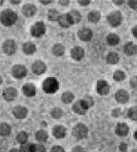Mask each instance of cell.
<instances>
[{"label": "cell", "mask_w": 137, "mask_h": 152, "mask_svg": "<svg viewBox=\"0 0 137 152\" xmlns=\"http://www.w3.org/2000/svg\"><path fill=\"white\" fill-rule=\"evenodd\" d=\"M125 77H126L125 73L121 70H117L114 72V74H113V78H114V80H116V81H122L125 79Z\"/></svg>", "instance_id": "cell-33"}, {"label": "cell", "mask_w": 137, "mask_h": 152, "mask_svg": "<svg viewBox=\"0 0 137 152\" xmlns=\"http://www.w3.org/2000/svg\"><path fill=\"white\" fill-rule=\"evenodd\" d=\"M10 152H20V150H18V149H15V148H13V149H11V150H10Z\"/></svg>", "instance_id": "cell-49"}, {"label": "cell", "mask_w": 137, "mask_h": 152, "mask_svg": "<svg viewBox=\"0 0 137 152\" xmlns=\"http://www.w3.org/2000/svg\"><path fill=\"white\" fill-rule=\"evenodd\" d=\"M129 117L131 119V120H137V107H131L129 110Z\"/></svg>", "instance_id": "cell-34"}, {"label": "cell", "mask_w": 137, "mask_h": 152, "mask_svg": "<svg viewBox=\"0 0 137 152\" xmlns=\"http://www.w3.org/2000/svg\"><path fill=\"white\" fill-rule=\"evenodd\" d=\"M93 36V32L92 30H89L88 28H81L78 31V37L83 41H89L92 40V38Z\"/></svg>", "instance_id": "cell-9"}, {"label": "cell", "mask_w": 137, "mask_h": 152, "mask_svg": "<svg viewBox=\"0 0 137 152\" xmlns=\"http://www.w3.org/2000/svg\"><path fill=\"white\" fill-rule=\"evenodd\" d=\"M130 86L133 88L137 89V76H134V77H132L130 79Z\"/></svg>", "instance_id": "cell-40"}, {"label": "cell", "mask_w": 137, "mask_h": 152, "mask_svg": "<svg viewBox=\"0 0 137 152\" xmlns=\"http://www.w3.org/2000/svg\"><path fill=\"white\" fill-rule=\"evenodd\" d=\"M118 61H119V56L116 53V52H110L107 56V62L108 64L114 65L117 64Z\"/></svg>", "instance_id": "cell-23"}, {"label": "cell", "mask_w": 137, "mask_h": 152, "mask_svg": "<svg viewBox=\"0 0 137 152\" xmlns=\"http://www.w3.org/2000/svg\"><path fill=\"white\" fill-rule=\"evenodd\" d=\"M132 152H137V148L136 149H133V150H132Z\"/></svg>", "instance_id": "cell-54"}, {"label": "cell", "mask_w": 137, "mask_h": 152, "mask_svg": "<svg viewBox=\"0 0 137 152\" xmlns=\"http://www.w3.org/2000/svg\"><path fill=\"white\" fill-rule=\"evenodd\" d=\"M53 134L55 138H57V139H62V138L66 136V128L61 126H55L53 130Z\"/></svg>", "instance_id": "cell-18"}, {"label": "cell", "mask_w": 137, "mask_h": 152, "mask_svg": "<svg viewBox=\"0 0 137 152\" xmlns=\"http://www.w3.org/2000/svg\"><path fill=\"white\" fill-rule=\"evenodd\" d=\"M60 16H61V14L56 11V10H51V11L49 12V18L51 21L59 20Z\"/></svg>", "instance_id": "cell-31"}, {"label": "cell", "mask_w": 137, "mask_h": 152, "mask_svg": "<svg viewBox=\"0 0 137 152\" xmlns=\"http://www.w3.org/2000/svg\"><path fill=\"white\" fill-rule=\"evenodd\" d=\"M73 136L76 139H84L88 136V127L83 125V124H78L77 126H75L73 131Z\"/></svg>", "instance_id": "cell-3"}, {"label": "cell", "mask_w": 137, "mask_h": 152, "mask_svg": "<svg viewBox=\"0 0 137 152\" xmlns=\"http://www.w3.org/2000/svg\"><path fill=\"white\" fill-rule=\"evenodd\" d=\"M32 144H23L20 146V152H32Z\"/></svg>", "instance_id": "cell-35"}, {"label": "cell", "mask_w": 137, "mask_h": 152, "mask_svg": "<svg viewBox=\"0 0 137 152\" xmlns=\"http://www.w3.org/2000/svg\"><path fill=\"white\" fill-rule=\"evenodd\" d=\"M46 65L42 61H36L32 65V71L35 74H42L46 71Z\"/></svg>", "instance_id": "cell-12"}, {"label": "cell", "mask_w": 137, "mask_h": 152, "mask_svg": "<svg viewBox=\"0 0 137 152\" xmlns=\"http://www.w3.org/2000/svg\"><path fill=\"white\" fill-rule=\"evenodd\" d=\"M68 17L70 22V25L76 24L81 20V14H80V12L77 11H72L70 13H68Z\"/></svg>", "instance_id": "cell-15"}, {"label": "cell", "mask_w": 137, "mask_h": 152, "mask_svg": "<svg viewBox=\"0 0 137 152\" xmlns=\"http://www.w3.org/2000/svg\"><path fill=\"white\" fill-rule=\"evenodd\" d=\"M0 20H1V23L4 26L9 27L13 25L16 22L17 15L12 10H5V11L2 12L1 15H0Z\"/></svg>", "instance_id": "cell-1"}, {"label": "cell", "mask_w": 137, "mask_h": 152, "mask_svg": "<svg viewBox=\"0 0 137 152\" xmlns=\"http://www.w3.org/2000/svg\"><path fill=\"white\" fill-rule=\"evenodd\" d=\"M59 3H60L61 5H68L70 2H69V1H59Z\"/></svg>", "instance_id": "cell-47"}, {"label": "cell", "mask_w": 137, "mask_h": 152, "mask_svg": "<svg viewBox=\"0 0 137 152\" xmlns=\"http://www.w3.org/2000/svg\"><path fill=\"white\" fill-rule=\"evenodd\" d=\"M32 152H46V149L42 145H32Z\"/></svg>", "instance_id": "cell-36"}, {"label": "cell", "mask_w": 137, "mask_h": 152, "mask_svg": "<svg viewBox=\"0 0 137 152\" xmlns=\"http://www.w3.org/2000/svg\"><path fill=\"white\" fill-rule=\"evenodd\" d=\"M2 4H3V1H0V6H1Z\"/></svg>", "instance_id": "cell-55"}, {"label": "cell", "mask_w": 137, "mask_h": 152, "mask_svg": "<svg viewBox=\"0 0 137 152\" xmlns=\"http://www.w3.org/2000/svg\"><path fill=\"white\" fill-rule=\"evenodd\" d=\"M22 12L25 14L26 16L30 17L32 16L36 12V8L34 5H32V4H27L25 5L24 7L22 9Z\"/></svg>", "instance_id": "cell-16"}, {"label": "cell", "mask_w": 137, "mask_h": 152, "mask_svg": "<svg viewBox=\"0 0 137 152\" xmlns=\"http://www.w3.org/2000/svg\"><path fill=\"white\" fill-rule=\"evenodd\" d=\"M122 21V16L119 12H114L108 14V22L111 26L112 27H117L121 24Z\"/></svg>", "instance_id": "cell-5"}, {"label": "cell", "mask_w": 137, "mask_h": 152, "mask_svg": "<svg viewBox=\"0 0 137 152\" xmlns=\"http://www.w3.org/2000/svg\"><path fill=\"white\" fill-rule=\"evenodd\" d=\"M70 54L74 60H81L84 57V50L80 47H75L70 51Z\"/></svg>", "instance_id": "cell-14"}, {"label": "cell", "mask_w": 137, "mask_h": 152, "mask_svg": "<svg viewBox=\"0 0 137 152\" xmlns=\"http://www.w3.org/2000/svg\"><path fill=\"white\" fill-rule=\"evenodd\" d=\"M51 152H65V150L63 147H61L59 145H55L51 149Z\"/></svg>", "instance_id": "cell-39"}, {"label": "cell", "mask_w": 137, "mask_h": 152, "mask_svg": "<svg viewBox=\"0 0 137 152\" xmlns=\"http://www.w3.org/2000/svg\"><path fill=\"white\" fill-rule=\"evenodd\" d=\"M72 152H84V149L81 146H75Z\"/></svg>", "instance_id": "cell-43"}, {"label": "cell", "mask_w": 137, "mask_h": 152, "mask_svg": "<svg viewBox=\"0 0 137 152\" xmlns=\"http://www.w3.org/2000/svg\"><path fill=\"white\" fill-rule=\"evenodd\" d=\"M41 3H43V4H50V3H51V2H45V1H41Z\"/></svg>", "instance_id": "cell-51"}, {"label": "cell", "mask_w": 137, "mask_h": 152, "mask_svg": "<svg viewBox=\"0 0 137 152\" xmlns=\"http://www.w3.org/2000/svg\"><path fill=\"white\" fill-rule=\"evenodd\" d=\"M53 52L56 56H62L65 52V48L60 44H56L53 48Z\"/></svg>", "instance_id": "cell-25"}, {"label": "cell", "mask_w": 137, "mask_h": 152, "mask_svg": "<svg viewBox=\"0 0 137 152\" xmlns=\"http://www.w3.org/2000/svg\"><path fill=\"white\" fill-rule=\"evenodd\" d=\"M126 54L127 55H134L137 51V46H135L132 42L127 43L125 45V49H124Z\"/></svg>", "instance_id": "cell-21"}, {"label": "cell", "mask_w": 137, "mask_h": 152, "mask_svg": "<svg viewBox=\"0 0 137 152\" xmlns=\"http://www.w3.org/2000/svg\"><path fill=\"white\" fill-rule=\"evenodd\" d=\"M132 33H133V35L135 37H137V26L133 28V30H132Z\"/></svg>", "instance_id": "cell-45"}, {"label": "cell", "mask_w": 137, "mask_h": 152, "mask_svg": "<svg viewBox=\"0 0 137 152\" xmlns=\"http://www.w3.org/2000/svg\"><path fill=\"white\" fill-rule=\"evenodd\" d=\"M35 46L32 44V43H25L23 45V51L25 52L26 54H34V52L35 51Z\"/></svg>", "instance_id": "cell-22"}, {"label": "cell", "mask_w": 137, "mask_h": 152, "mask_svg": "<svg viewBox=\"0 0 137 152\" xmlns=\"http://www.w3.org/2000/svg\"><path fill=\"white\" fill-rule=\"evenodd\" d=\"M59 88V83L55 78H48L43 83V89L47 93H54Z\"/></svg>", "instance_id": "cell-2"}, {"label": "cell", "mask_w": 137, "mask_h": 152, "mask_svg": "<svg viewBox=\"0 0 137 152\" xmlns=\"http://www.w3.org/2000/svg\"><path fill=\"white\" fill-rule=\"evenodd\" d=\"M35 137H36L37 141L43 142H46L47 139H48V134H47V132L44 130H39V131L36 132Z\"/></svg>", "instance_id": "cell-28"}, {"label": "cell", "mask_w": 137, "mask_h": 152, "mask_svg": "<svg viewBox=\"0 0 137 152\" xmlns=\"http://www.w3.org/2000/svg\"><path fill=\"white\" fill-rule=\"evenodd\" d=\"M22 89L24 94L28 97H32L35 95V88H34V86L32 84H26Z\"/></svg>", "instance_id": "cell-19"}, {"label": "cell", "mask_w": 137, "mask_h": 152, "mask_svg": "<svg viewBox=\"0 0 137 152\" xmlns=\"http://www.w3.org/2000/svg\"><path fill=\"white\" fill-rule=\"evenodd\" d=\"M79 3L81 4V5H89V1H79Z\"/></svg>", "instance_id": "cell-46"}, {"label": "cell", "mask_w": 137, "mask_h": 152, "mask_svg": "<svg viewBox=\"0 0 137 152\" xmlns=\"http://www.w3.org/2000/svg\"><path fill=\"white\" fill-rule=\"evenodd\" d=\"M119 149L121 152H126L127 149V145L126 142H122V144H120V146H119Z\"/></svg>", "instance_id": "cell-42"}, {"label": "cell", "mask_w": 137, "mask_h": 152, "mask_svg": "<svg viewBox=\"0 0 137 152\" xmlns=\"http://www.w3.org/2000/svg\"><path fill=\"white\" fill-rule=\"evenodd\" d=\"M116 133L119 136L124 137L129 133V127H127L126 124H118L116 126Z\"/></svg>", "instance_id": "cell-20"}, {"label": "cell", "mask_w": 137, "mask_h": 152, "mask_svg": "<svg viewBox=\"0 0 137 152\" xmlns=\"http://www.w3.org/2000/svg\"><path fill=\"white\" fill-rule=\"evenodd\" d=\"M2 83V78H1V76H0V84Z\"/></svg>", "instance_id": "cell-53"}, {"label": "cell", "mask_w": 137, "mask_h": 152, "mask_svg": "<svg viewBox=\"0 0 137 152\" xmlns=\"http://www.w3.org/2000/svg\"><path fill=\"white\" fill-rule=\"evenodd\" d=\"M110 91L108 85L105 81H98L97 83V92L100 95H106Z\"/></svg>", "instance_id": "cell-13"}, {"label": "cell", "mask_w": 137, "mask_h": 152, "mask_svg": "<svg viewBox=\"0 0 137 152\" xmlns=\"http://www.w3.org/2000/svg\"><path fill=\"white\" fill-rule=\"evenodd\" d=\"M16 95H17V91H16V89L13 88H6L5 90H4V92H3L4 99H5L6 101H9V102L13 101V100L15 99Z\"/></svg>", "instance_id": "cell-10"}, {"label": "cell", "mask_w": 137, "mask_h": 152, "mask_svg": "<svg viewBox=\"0 0 137 152\" xmlns=\"http://www.w3.org/2000/svg\"><path fill=\"white\" fill-rule=\"evenodd\" d=\"M113 3H114V4H117V5H122L123 3H124V1H123V0H122V1H119V2H117V1H113Z\"/></svg>", "instance_id": "cell-48"}, {"label": "cell", "mask_w": 137, "mask_h": 152, "mask_svg": "<svg viewBox=\"0 0 137 152\" xmlns=\"http://www.w3.org/2000/svg\"><path fill=\"white\" fill-rule=\"evenodd\" d=\"M89 20L92 22V23H97L99 21V19H100V13L96 11H93L92 12L89 13Z\"/></svg>", "instance_id": "cell-29"}, {"label": "cell", "mask_w": 137, "mask_h": 152, "mask_svg": "<svg viewBox=\"0 0 137 152\" xmlns=\"http://www.w3.org/2000/svg\"><path fill=\"white\" fill-rule=\"evenodd\" d=\"M127 4H129V6L131 9H133V10L137 9V0H130Z\"/></svg>", "instance_id": "cell-41"}, {"label": "cell", "mask_w": 137, "mask_h": 152, "mask_svg": "<svg viewBox=\"0 0 137 152\" xmlns=\"http://www.w3.org/2000/svg\"><path fill=\"white\" fill-rule=\"evenodd\" d=\"M107 42L111 46H115L119 43V37H118V35L111 33V34H110L107 37Z\"/></svg>", "instance_id": "cell-27"}, {"label": "cell", "mask_w": 137, "mask_h": 152, "mask_svg": "<svg viewBox=\"0 0 137 152\" xmlns=\"http://www.w3.org/2000/svg\"><path fill=\"white\" fill-rule=\"evenodd\" d=\"M83 100L85 101V103H86V104H88V107H92V106H93V100H92V97L87 96V97H85Z\"/></svg>", "instance_id": "cell-38"}, {"label": "cell", "mask_w": 137, "mask_h": 152, "mask_svg": "<svg viewBox=\"0 0 137 152\" xmlns=\"http://www.w3.org/2000/svg\"><path fill=\"white\" fill-rule=\"evenodd\" d=\"M115 98L119 103L124 104L127 103V100H129V94L125 90H118L115 94Z\"/></svg>", "instance_id": "cell-17"}, {"label": "cell", "mask_w": 137, "mask_h": 152, "mask_svg": "<svg viewBox=\"0 0 137 152\" xmlns=\"http://www.w3.org/2000/svg\"><path fill=\"white\" fill-rule=\"evenodd\" d=\"M51 116L53 118H60L62 116V110H61L60 108H54L53 111H51Z\"/></svg>", "instance_id": "cell-37"}, {"label": "cell", "mask_w": 137, "mask_h": 152, "mask_svg": "<svg viewBox=\"0 0 137 152\" xmlns=\"http://www.w3.org/2000/svg\"><path fill=\"white\" fill-rule=\"evenodd\" d=\"M12 113H13V115H15L16 118H18V119H23V118H25L27 116L28 110H27V108L24 107L17 106V107H15V108H13Z\"/></svg>", "instance_id": "cell-11"}, {"label": "cell", "mask_w": 137, "mask_h": 152, "mask_svg": "<svg viewBox=\"0 0 137 152\" xmlns=\"http://www.w3.org/2000/svg\"><path fill=\"white\" fill-rule=\"evenodd\" d=\"M134 138H135V140H137V130L134 132Z\"/></svg>", "instance_id": "cell-50"}, {"label": "cell", "mask_w": 137, "mask_h": 152, "mask_svg": "<svg viewBox=\"0 0 137 152\" xmlns=\"http://www.w3.org/2000/svg\"><path fill=\"white\" fill-rule=\"evenodd\" d=\"M12 132V128L11 126L8 125V124H1L0 125V135L1 136H8L10 135Z\"/></svg>", "instance_id": "cell-24"}, {"label": "cell", "mask_w": 137, "mask_h": 152, "mask_svg": "<svg viewBox=\"0 0 137 152\" xmlns=\"http://www.w3.org/2000/svg\"><path fill=\"white\" fill-rule=\"evenodd\" d=\"M58 21H59V25L63 28H68L70 26V22L69 20L68 14H63V15H61Z\"/></svg>", "instance_id": "cell-26"}, {"label": "cell", "mask_w": 137, "mask_h": 152, "mask_svg": "<svg viewBox=\"0 0 137 152\" xmlns=\"http://www.w3.org/2000/svg\"><path fill=\"white\" fill-rule=\"evenodd\" d=\"M89 108V107H88V104L85 103L84 100H80V101H77L76 103L73 104V111L75 113H77V114H81V115H83V114L86 113V111L88 110Z\"/></svg>", "instance_id": "cell-6"}, {"label": "cell", "mask_w": 137, "mask_h": 152, "mask_svg": "<svg viewBox=\"0 0 137 152\" xmlns=\"http://www.w3.org/2000/svg\"><path fill=\"white\" fill-rule=\"evenodd\" d=\"M3 50L5 51V53L9 54V55H12L15 52L16 50V44L15 41L12 40H7L4 42V45H3Z\"/></svg>", "instance_id": "cell-8"}, {"label": "cell", "mask_w": 137, "mask_h": 152, "mask_svg": "<svg viewBox=\"0 0 137 152\" xmlns=\"http://www.w3.org/2000/svg\"><path fill=\"white\" fill-rule=\"evenodd\" d=\"M119 113H120V109H115V110L112 111V115L113 116H119Z\"/></svg>", "instance_id": "cell-44"}, {"label": "cell", "mask_w": 137, "mask_h": 152, "mask_svg": "<svg viewBox=\"0 0 137 152\" xmlns=\"http://www.w3.org/2000/svg\"><path fill=\"white\" fill-rule=\"evenodd\" d=\"M12 75L15 76V78L17 79H22L24 78L25 76L27 75V69L24 66H21V65H16L12 68Z\"/></svg>", "instance_id": "cell-7"}, {"label": "cell", "mask_w": 137, "mask_h": 152, "mask_svg": "<svg viewBox=\"0 0 137 152\" xmlns=\"http://www.w3.org/2000/svg\"><path fill=\"white\" fill-rule=\"evenodd\" d=\"M46 31V26L43 22H37L31 28L32 34L35 37H40L45 33Z\"/></svg>", "instance_id": "cell-4"}, {"label": "cell", "mask_w": 137, "mask_h": 152, "mask_svg": "<svg viewBox=\"0 0 137 152\" xmlns=\"http://www.w3.org/2000/svg\"><path fill=\"white\" fill-rule=\"evenodd\" d=\"M74 96H73V94L72 92H65L63 95H62V101L65 103V104H70V103H72L73 102V100Z\"/></svg>", "instance_id": "cell-30"}, {"label": "cell", "mask_w": 137, "mask_h": 152, "mask_svg": "<svg viewBox=\"0 0 137 152\" xmlns=\"http://www.w3.org/2000/svg\"><path fill=\"white\" fill-rule=\"evenodd\" d=\"M28 140V134L26 132H20L19 134L17 135V141L20 142V144H26V142Z\"/></svg>", "instance_id": "cell-32"}, {"label": "cell", "mask_w": 137, "mask_h": 152, "mask_svg": "<svg viewBox=\"0 0 137 152\" xmlns=\"http://www.w3.org/2000/svg\"><path fill=\"white\" fill-rule=\"evenodd\" d=\"M12 4H19L20 2H15V1H12Z\"/></svg>", "instance_id": "cell-52"}]
</instances>
